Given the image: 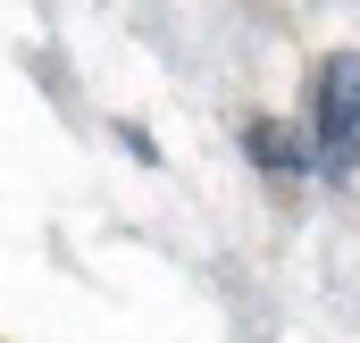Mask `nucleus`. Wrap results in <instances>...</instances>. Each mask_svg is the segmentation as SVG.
<instances>
[{"label":"nucleus","instance_id":"f257e3e1","mask_svg":"<svg viewBox=\"0 0 360 343\" xmlns=\"http://www.w3.org/2000/svg\"><path fill=\"white\" fill-rule=\"evenodd\" d=\"M310 168H327V176L360 168V51H335L319 67V143H310Z\"/></svg>","mask_w":360,"mask_h":343},{"label":"nucleus","instance_id":"f03ea898","mask_svg":"<svg viewBox=\"0 0 360 343\" xmlns=\"http://www.w3.org/2000/svg\"><path fill=\"white\" fill-rule=\"evenodd\" d=\"M243 151L260 160V168H276V176H293V168H310V143L285 126V117H252L243 126Z\"/></svg>","mask_w":360,"mask_h":343}]
</instances>
